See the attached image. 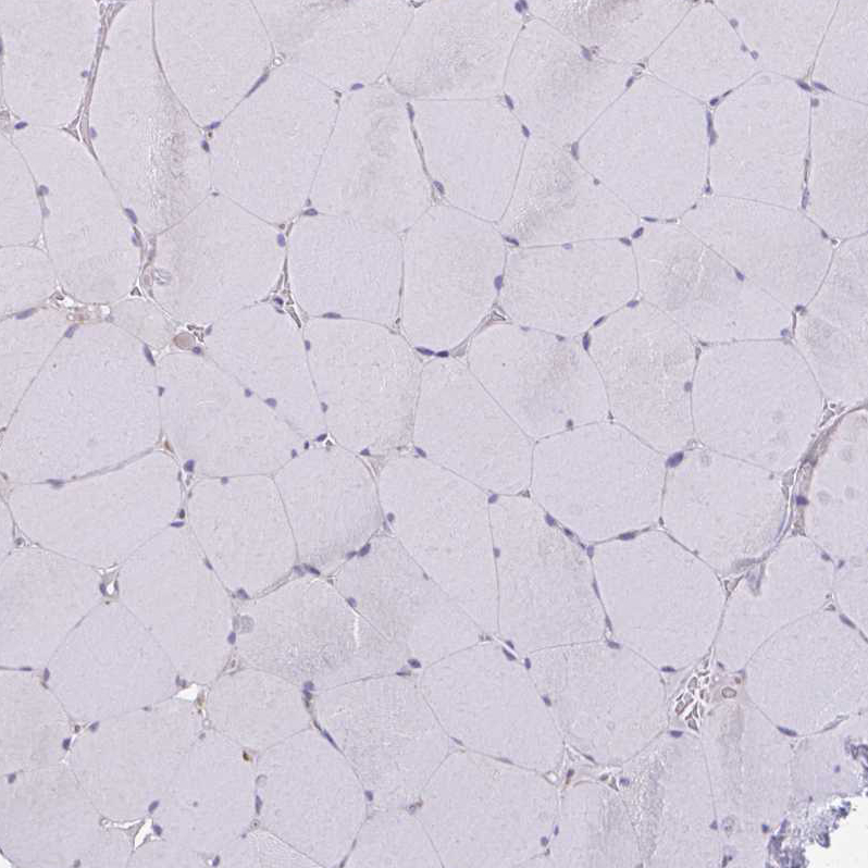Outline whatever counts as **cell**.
<instances>
[{"instance_id": "30", "label": "cell", "mask_w": 868, "mask_h": 868, "mask_svg": "<svg viewBox=\"0 0 868 868\" xmlns=\"http://www.w3.org/2000/svg\"><path fill=\"white\" fill-rule=\"evenodd\" d=\"M74 330H75V326H72V327H70V328L67 330V332L65 333V337H71V336L73 335V331H74Z\"/></svg>"}, {"instance_id": "20", "label": "cell", "mask_w": 868, "mask_h": 868, "mask_svg": "<svg viewBox=\"0 0 868 868\" xmlns=\"http://www.w3.org/2000/svg\"><path fill=\"white\" fill-rule=\"evenodd\" d=\"M606 63L543 20L519 32L505 75L517 117L534 137L563 147L579 139L606 102Z\"/></svg>"}, {"instance_id": "24", "label": "cell", "mask_w": 868, "mask_h": 868, "mask_svg": "<svg viewBox=\"0 0 868 868\" xmlns=\"http://www.w3.org/2000/svg\"><path fill=\"white\" fill-rule=\"evenodd\" d=\"M722 695H723V697H727V698L734 697L736 695V692L733 689L726 687V689L722 690Z\"/></svg>"}, {"instance_id": "6", "label": "cell", "mask_w": 868, "mask_h": 868, "mask_svg": "<svg viewBox=\"0 0 868 868\" xmlns=\"http://www.w3.org/2000/svg\"><path fill=\"white\" fill-rule=\"evenodd\" d=\"M822 396L795 347L778 339L742 340L700 352L691 408L710 441L786 448L808 436Z\"/></svg>"}, {"instance_id": "19", "label": "cell", "mask_w": 868, "mask_h": 868, "mask_svg": "<svg viewBox=\"0 0 868 868\" xmlns=\"http://www.w3.org/2000/svg\"><path fill=\"white\" fill-rule=\"evenodd\" d=\"M332 575L355 610L392 645L433 656L475 637L478 624L392 534L379 533Z\"/></svg>"}, {"instance_id": "40", "label": "cell", "mask_w": 868, "mask_h": 868, "mask_svg": "<svg viewBox=\"0 0 868 868\" xmlns=\"http://www.w3.org/2000/svg\"><path fill=\"white\" fill-rule=\"evenodd\" d=\"M662 669H664V671H674V669H672L670 667H664Z\"/></svg>"}, {"instance_id": "16", "label": "cell", "mask_w": 868, "mask_h": 868, "mask_svg": "<svg viewBox=\"0 0 868 868\" xmlns=\"http://www.w3.org/2000/svg\"><path fill=\"white\" fill-rule=\"evenodd\" d=\"M257 11L283 64L333 89L386 75L413 13L405 1H261Z\"/></svg>"}, {"instance_id": "42", "label": "cell", "mask_w": 868, "mask_h": 868, "mask_svg": "<svg viewBox=\"0 0 868 868\" xmlns=\"http://www.w3.org/2000/svg\"><path fill=\"white\" fill-rule=\"evenodd\" d=\"M48 677H49V674H48V671H46V673H45V680H48Z\"/></svg>"}, {"instance_id": "41", "label": "cell", "mask_w": 868, "mask_h": 868, "mask_svg": "<svg viewBox=\"0 0 868 868\" xmlns=\"http://www.w3.org/2000/svg\"><path fill=\"white\" fill-rule=\"evenodd\" d=\"M717 101H718V98H715V99H712V100L710 101V104H711V106H712V104H716V102H717Z\"/></svg>"}, {"instance_id": "8", "label": "cell", "mask_w": 868, "mask_h": 868, "mask_svg": "<svg viewBox=\"0 0 868 868\" xmlns=\"http://www.w3.org/2000/svg\"><path fill=\"white\" fill-rule=\"evenodd\" d=\"M467 357L473 375L529 437L604 421L609 412L596 365L574 337L495 322L475 334Z\"/></svg>"}, {"instance_id": "11", "label": "cell", "mask_w": 868, "mask_h": 868, "mask_svg": "<svg viewBox=\"0 0 868 868\" xmlns=\"http://www.w3.org/2000/svg\"><path fill=\"white\" fill-rule=\"evenodd\" d=\"M634 237L637 290L692 338L712 344L778 339L791 310L723 258L672 234Z\"/></svg>"}, {"instance_id": "21", "label": "cell", "mask_w": 868, "mask_h": 868, "mask_svg": "<svg viewBox=\"0 0 868 868\" xmlns=\"http://www.w3.org/2000/svg\"><path fill=\"white\" fill-rule=\"evenodd\" d=\"M600 183L561 146L525 144L500 232L521 247L611 239L633 225Z\"/></svg>"}, {"instance_id": "26", "label": "cell", "mask_w": 868, "mask_h": 868, "mask_svg": "<svg viewBox=\"0 0 868 868\" xmlns=\"http://www.w3.org/2000/svg\"><path fill=\"white\" fill-rule=\"evenodd\" d=\"M33 311H34L33 309L26 310V311H24V312H21V313H18V314L16 315V318H17V319H24V318H26V317L30 315V314L33 313Z\"/></svg>"}, {"instance_id": "27", "label": "cell", "mask_w": 868, "mask_h": 868, "mask_svg": "<svg viewBox=\"0 0 868 868\" xmlns=\"http://www.w3.org/2000/svg\"><path fill=\"white\" fill-rule=\"evenodd\" d=\"M778 729H779V730H780L782 733H784V734H786V735H790V736H795V735H796V733H795L794 731H792V730H789V729H786V728H781V727H779Z\"/></svg>"}, {"instance_id": "23", "label": "cell", "mask_w": 868, "mask_h": 868, "mask_svg": "<svg viewBox=\"0 0 868 868\" xmlns=\"http://www.w3.org/2000/svg\"><path fill=\"white\" fill-rule=\"evenodd\" d=\"M269 656L348 658L380 652V634L333 582L300 576L270 588L251 609Z\"/></svg>"}, {"instance_id": "12", "label": "cell", "mask_w": 868, "mask_h": 868, "mask_svg": "<svg viewBox=\"0 0 868 868\" xmlns=\"http://www.w3.org/2000/svg\"><path fill=\"white\" fill-rule=\"evenodd\" d=\"M520 26L511 2H426L413 10L386 72L387 84L413 101L494 97Z\"/></svg>"}, {"instance_id": "5", "label": "cell", "mask_w": 868, "mask_h": 868, "mask_svg": "<svg viewBox=\"0 0 868 868\" xmlns=\"http://www.w3.org/2000/svg\"><path fill=\"white\" fill-rule=\"evenodd\" d=\"M500 232L451 206L430 207L402 243L400 308L408 339L446 350L468 338L499 294Z\"/></svg>"}, {"instance_id": "33", "label": "cell", "mask_w": 868, "mask_h": 868, "mask_svg": "<svg viewBox=\"0 0 868 868\" xmlns=\"http://www.w3.org/2000/svg\"><path fill=\"white\" fill-rule=\"evenodd\" d=\"M807 200V191H805L803 196V208H806Z\"/></svg>"}, {"instance_id": "1", "label": "cell", "mask_w": 868, "mask_h": 868, "mask_svg": "<svg viewBox=\"0 0 868 868\" xmlns=\"http://www.w3.org/2000/svg\"><path fill=\"white\" fill-rule=\"evenodd\" d=\"M376 479L392 535L478 625L494 630V546L483 489L411 454L386 459Z\"/></svg>"}, {"instance_id": "22", "label": "cell", "mask_w": 868, "mask_h": 868, "mask_svg": "<svg viewBox=\"0 0 868 868\" xmlns=\"http://www.w3.org/2000/svg\"><path fill=\"white\" fill-rule=\"evenodd\" d=\"M866 247L842 249L797 315L795 348L820 392L855 405L868 393V277Z\"/></svg>"}, {"instance_id": "3", "label": "cell", "mask_w": 868, "mask_h": 868, "mask_svg": "<svg viewBox=\"0 0 868 868\" xmlns=\"http://www.w3.org/2000/svg\"><path fill=\"white\" fill-rule=\"evenodd\" d=\"M496 621L523 648L599 635L603 609L583 550L535 500L500 495L489 505Z\"/></svg>"}, {"instance_id": "32", "label": "cell", "mask_w": 868, "mask_h": 868, "mask_svg": "<svg viewBox=\"0 0 868 868\" xmlns=\"http://www.w3.org/2000/svg\"><path fill=\"white\" fill-rule=\"evenodd\" d=\"M797 84H798V85H799L802 88H804V89H806V90H810V87H809L808 85H806L805 83H803V82H799V80H798V82H797Z\"/></svg>"}, {"instance_id": "29", "label": "cell", "mask_w": 868, "mask_h": 868, "mask_svg": "<svg viewBox=\"0 0 868 868\" xmlns=\"http://www.w3.org/2000/svg\"><path fill=\"white\" fill-rule=\"evenodd\" d=\"M707 119H708V134L710 135L711 132H714V131L711 128V119H710V114L709 113L707 114Z\"/></svg>"}, {"instance_id": "28", "label": "cell", "mask_w": 868, "mask_h": 868, "mask_svg": "<svg viewBox=\"0 0 868 868\" xmlns=\"http://www.w3.org/2000/svg\"><path fill=\"white\" fill-rule=\"evenodd\" d=\"M684 707H685V704H684V703H679V704H678V706H677V708H675V711H677L678 714H681V712H682V710L684 709Z\"/></svg>"}, {"instance_id": "9", "label": "cell", "mask_w": 868, "mask_h": 868, "mask_svg": "<svg viewBox=\"0 0 868 868\" xmlns=\"http://www.w3.org/2000/svg\"><path fill=\"white\" fill-rule=\"evenodd\" d=\"M588 354L624 429L659 447L687 436L697 359L681 326L645 301L627 305L593 331Z\"/></svg>"}, {"instance_id": "25", "label": "cell", "mask_w": 868, "mask_h": 868, "mask_svg": "<svg viewBox=\"0 0 868 868\" xmlns=\"http://www.w3.org/2000/svg\"><path fill=\"white\" fill-rule=\"evenodd\" d=\"M145 355H146L147 359L149 360V362L152 365H154V360H153L152 355H151V352H150V350H149V348L147 346H145Z\"/></svg>"}, {"instance_id": "13", "label": "cell", "mask_w": 868, "mask_h": 868, "mask_svg": "<svg viewBox=\"0 0 868 868\" xmlns=\"http://www.w3.org/2000/svg\"><path fill=\"white\" fill-rule=\"evenodd\" d=\"M411 439L423 457L483 491L517 495L530 485L529 436L459 360L422 369Z\"/></svg>"}, {"instance_id": "38", "label": "cell", "mask_w": 868, "mask_h": 868, "mask_svg": "<svg viewBox=\"0 0 868 868\" xmlns=\"http://www.w3.org/2000/svg\"><path fill=\"white\" fill-rule=\"evenodd\" d=\"M69 745H70V739H66V740L63 742V747L66 749Z\"/></svg>"}, {"instance_id": "15", "label": "cell", "mask_w": 868, "mask_h": 868, "mask_svg": "<svg viewBox=\"0 0 868 868\" xmlns=\"http://www.w3.org/2000/svg\"><path fill=\"white\" fill-rule=\"evenodd\" d=\"M296 300L317 317L389 322L400 305L402 243L398 234L348 219H299L289 235Z\"/></svg>"}, {"instance_id": "35", "label": "cell", "mask_w": 868, "mask_h": 868, "mask_svg": "<svg viewBox=\"0 0 868 868\" xmlns=\"http://www.w3.org/2000/svg\"><path fill=\"white\" fill-rule=\"evenodd\" d=\"M157 806H158V802H153V803L150 805V807H149V811H150V813H152V811L156 809V807H157Z\"/></svg>"}, {"instance_id": "39", "label": "cell", "mask_w": 868, "mask_h": 868, "mask_svg": "<svg viewBox=\"0 0 868 868\" xmlns=\"http://www.w3.org/2000/svg\"><path fill=\"white\" fill-rule=\"evenodd\" d=\"M154 831H157L158 835L161 834V829L158 826H154Z\"/></svg>"}, {"instance_id": "37", "label": "cell", "mask_w": 868, "mask_h": 868, "mask_svg": "<svg viewBox=\"0 0 868 868\" xmlns=\"http://www.w3.org/2000/svg\"><path fill=\"white\" fill-rule=\"evenodd\" d=\"M671 735L678 737L682 735V732L672 731Z\"/></svg>"}, {"instance_id": "34", "label": "cell", "mask_w": 868, "mask_h": 868, "mask_svg": "<svg viewBox=\"0 0 868 868\" xmlns=\"http://www.w3.org/2000/svg\"><path fill=\"white\" fill-rule=\"evenodd\" d=\"M815 86H816L817 88H819V89H822V90H826V91H828V90H829L827 87H824L823 85H821V84H819V83H815Z\"/></svg>"}, {"instance_id": "36", "label": "cell", "mask_w": 868, "mask_h": 868, "mask_svg": "<svg viewBox=\"0 0 868 868\" xmlns=\"http://www.w3.org/2000/svg\"><path fill=\"white\" fill-rule=\"evenodd\" d=\"M126 212L128 213V215L131 216V219H132L134 222H136V216H135V214H134V213H133L131 210H126Z\"/></svg>"}, {"instance_id": "4", "label": "cell", "mask_w": 868, "mask_h": 868, "mask_svg": "<svg viewBox=\"0 0 868 868\" xmlns=\"http://www.w3.org/2000/svg\"><path fill=\"white\" fill-rule=\"evenodd\" d=\"M325 429L355 454L389 455L412 436L422 368L383 324L322 319L303 334Z\"/></svg>"}, {"instance_id": "7", "label": "cell", "mask_w": 868, "mask_h": 868, "mask_svg": "<svg viewBox=\"0 0 868 868\" xmlns=\"http://www.w3.org/2000/svg\"><path fill=\"white\" fill-rule=\"evenodd\" d=\"M656 471L648 448L604 420L540 439L530 485L543 510L581 538L603 542L652 516Z\"/></svg>"}, {"instance_id": "14", "label": "cell", "mask_w": 868, "mask_h": 868, "mask_svg": "<svg viewBox=\"0 0 868 868\" xmlns=\"http://www.w3.org/2000/svg\"><path fill=\"white\" fill-rule=\"evenodd\" d=\"M636 290L630 249L595 239L512 250L498 298L511 322L574 337L625 307Z\"/></svg>"}, {"instance_id": "18", "label": "cell", "mask_w": 868, "mask_h": 868, "mask_svg": "<svg viewBox=\"0 0 868 868\" xmlns=\"http://www.w3.org/2000/svg\"><path fill=\"white\" fill-rule=\"evenodd\" d=\"M273 479L294 535L298 559L333 574L381 529L376 475L339 445L299 451Z\"/></svg>"}, {"instance_id": "31", "label": "cell", "mask_w": 868, "mask_h": 868, "mask_svg": "<svg viewBox=\"0 0 868 868\" xmlns=\"http://www.w3.org/2000/svg\"><path fill=\"white\" fill-rule=\"evenodd\" d=\"M687 724H689V727H690L691 729H693V730H697V727H696V724H695V721H694V720H689Z\"/></svg>"}, {"instance_id": "10", "label": "cell", "mask_w": 868, "mask_h": 868, "mask_svg": "<svg viewBox=\"0 0 868 868\" xmlns=\"http://www.w3.org/2000/svg\"><path fill=\"white\" fill-rule=\"evenodd\" d=\"M338 104L331 88L287 64L255 91L238 163L249 200L268 223L294 219L310 199Z\"/></svg>"}, {"instance_id": "17", "label": "cell", "mask_w": 868, "mask_h": 868, "mask_svg": "<svg viewBox=\"0 0 868 868\" xmlns=\"http://www.w3.org/2000/svg\"><path fill=\"white\" fill-rule=\"evenodd\" d=\"M413 103L425 165L451 207L499 221L525 146L517 115L491 98Z\"/></svg>"}, {"instance_id": "2", "label": "cell", "mask_w": 868, "mask_h": 868, "mask_svg": "<svg viewBox=\"0 0 868 868\" xmlns=\"http://www.w3.org/2000/svg\"><path fill=\"white\" fill-rule=\"evenodd\" d=\"M322 214L398 234L430 208L404 98L387 83L347 94L310 194Z\"/></svg>"}]
</instances>
